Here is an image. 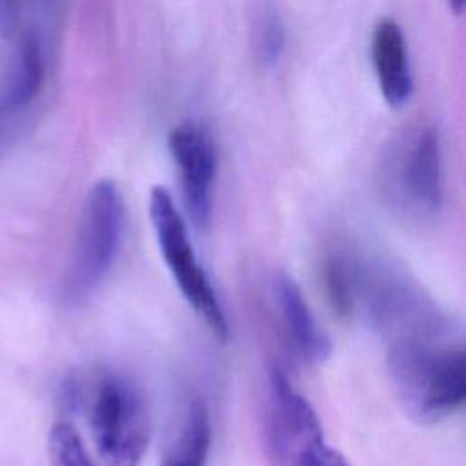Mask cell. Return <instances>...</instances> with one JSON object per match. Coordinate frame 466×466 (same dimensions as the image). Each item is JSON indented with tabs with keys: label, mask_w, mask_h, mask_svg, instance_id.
<instances>
[{
	"label": "cell",
	"mask_w": 466,
	"mask_h": 466,
	"mask_svg": "<svg viewBox=\"0 0 466 466\" xmlns=\"http://www.w3.org/2000/svg\"><path fill=\"white\" fill-rule=\"evenodd\" d=\"M388 373L404 411L435 424L459 411L466 399V357L461 344L428 337L390 342Z\"/></svg>",
	"instance_id": "6da1fadb"
},
{
	"label": "cell",
	"mask_w": 466,
	"mask_h": 466,
	"mask_svg": "<svg viewBox=\"0 0 466 466\" xmlns=\"http://www.w3.org/2000/svg\"><path fill=\"white\" fill-rule=\"evenodd\" d=\"M126 231V204L118 186L102 178L86 197L75 246L66 268L60 299L76 308L89 300L107 279Z\"/></svg>",
	"instance_id": "7a4b0ae2"
},
{
	"label": "cell",
	"mask_w": 466,
	"mask_h": 466,
	"mask_svg": "<svg viewBox=\"0 0 466 466\" xmlns=\"http://www.w3.org/2000/svg\"><path fill=\"white\" fill-rule=\"evenodd\" d=\"M264 446L271 466H351L329 446L317 411L279 368L266 386Z\"/></svg>",
	"instance_id": "3957f363"
},
{
	"label": "cell",
	"mask_w": 466,
	"mask_h": 466,
	"mask_svg": "<svg viewBox=\"0 0 466 466\" xmlns=\"http://www.w3.org/2000/svg\"><path fill=\"white\" fill-rule=\"evenodd\" d=\"M89 430L98 455L109 466H137L149 444L151 419L140 388L118 373H106L87 402Z\"/></svg>",
	"instance_id": "277c9868"
},
{
	"label": "cell",
	"mask_w": 466,
	"mask_h": 466,
	"mask_svg": "<svg viewBox=\"0 0 466 466\" xmlns=\"http://www.w3.org/2000/svg\"><path fill=\"white\" fill-rule=\"evenodd\" d=\"M149 220L162 258L182 297L208 324L213 335L220 340H226L229 328L222 304L197 258L186 220L177 209L171 193L164 186L151 187Z\"/></svg>",
	"instance_id": "5b68a950"
},
{
	"label": "cell",
	"mask_w": 466,
	"mask_h": 466,
	"mask_svg": "<svg viewBox=\"0 0 466 466\" xmlns=\"http://www.w3.org/2000/svg\"><path fill=\"white\" fill-rule=\"evenodd\" d=\"M386 197L391 208L408 220L433 218L444 202L442 155L433 127L420 129L386 178Z\"/></svg>",
	"instance_id": "8992f818"
},
{
	"label": "cell",
	"mask_w": 466,
	"mask_h": 466,
	"mask_svg": "<svg viewBox=\"0 0 466 466\" xmlns=\"http://www.w3.org/2000/svg\"><path fill=\"white\" fill-rule=\"evenodd\" d=\"M169 153L180 175L186 211L191 222L204 229L213 213V184L217 175V149L211 135L195 122L175 126L167 137Z\"/></svg>",
	"instance_id": "52a82bcc"
},
{
	"label": "cell",
	"mask_w": 466,
	"mask_h": 466,
	"mask_svg": "<svg viewBox=\"0 0 466 466\" xmlns=\"http://www.w3.org/2000/svg\"><path fill=\"white\" fill-rule=\"evenodd\" d=\"M280 324L293 353L306 364H320L331 353V340L319 326L300 286L288 273H279L273 284Z\"/></svg>",
	"instance_id": "ba28073f"
},
{
	"label": "cell",
	"mask_w": 466,
	"mask_h": 466,
	"mask_svg": "<svg viewBox=\"0 0 466 466\" xmlns=\"http://www.w3.org/2000/svg\"><path fill=\"white\" fill-rule=\"evenodd\" d=\"M371 60L384 100L391 107H402L411 96L413 82L404 35L395 20L377 22L371 35Z\"/></svg>",
	"instance_id": "9c48e42d"
},
{
	"label": "cell",
	"mask_w": 466,
	"mask_h": 466,
	"mask_svg": "<svg viewBox=\"0 0 466 466\" xmlns=\"http://www.w3.org/2000/svg\"><path fill=\"white\" fill-rule=\"evenodd\" d=\"M211 448V417L204 400L195 399L180 433L160 466H206Z\"/></svg>",
	"instance_id": "30bf717a"
},
{
	"label": "cell",
	"mask_w": 466,
	"mask_h": 466,
	"mask_svg": "<svg viewBox=\"0 0 466 466\" xmlns=\"http://www.w3.org/2000/svg\"><path fill=\"white\" fill-rule=\"evenodd\" d=\"M324 295L340 319H355L353 302V249L331 248L320 262Z\"/></svg>",
	"instance_id": "8fae6325"
},
{
	"label": "cell",
	"mask_w": 466,
	"mask_h": 466,
	"mask_svg": "<svg viewBox=\"0 0 466 466\" xmlns=\"http://www.w3.org/2000/svg\"><path fill=\"white\" fill-rule=\"evenodd\" d=\"M42 55L40 46L35 36L25 35L16 51V64L7 91V104L11 107H22L29 104L40 89L42 84Z\"/></svg>",
	"instance_id": "7c38bea8"
},
{
	"label": "cell",
	"mask_w": 466,
	"mask_h": 466,
	"mask_svg": "<svg viewBox=\"0 0 466 466\" xmlns=\"http://www.w3.org/2000/svg\"><path fill=\"white\" fill-rule=\"evenodd\" d=\"M47 453L51 466H95L78 431L66 420H60L51 428Z\"/></svg>",
	"instance_id": "4fadbf2b"
},
{
	"label": "cell",
	"mask_w": 466,
	"mask_h": 466,
	"mask_svg": "<svg viewBox=\"0 0 466 466\" xmlns=\"http://www.w3.org/2000/svg\"><path fill=\"white\" fill-rule=\"evenodd\" d=\"M284 49V27L277 15H271L262 24V36H260V51L262 60L268 66H273L279 62Z\"/></svg>",
	"instance_id": "5bb4252c"
},
{
	"label": "cell",
	"mask_w": 466,
	"mask_h": 466,
	"mask_svg": "<svg viewBox=\"0 0 466 466\" xmlns=\"http://www.w3.org/2000/svg\"><path fill=\"white\" fill-rule=\"evenodd\" d=\"M450 7L459 15L462 13V7H464V0H450Z\"/></svg>",
	"instance_id": "9a60e30c"
}]
</instances>
